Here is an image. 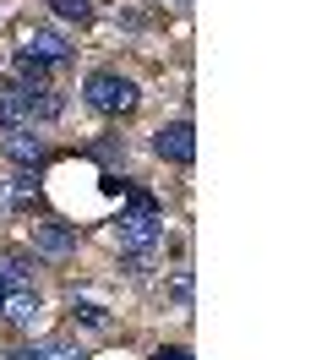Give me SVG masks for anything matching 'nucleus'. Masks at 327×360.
I'll return each instance as SVG.
<instances>
[{"instance_id":"nucleus-5","label":"nucleus","mask_w":327,"mask_h":360,"mask_svg":"<svg viewBox=\"0 0 327 360\" xmlns=\"http://www.w3.org/2000/svg\"><path fill=\"white\" fill-rule=\"evenodd\" d=\"M39 290H33V284H11V290L0 295V316H6V322H11V328H33V322H39Z\"/></svg>"},{"instance_id":"nucleus-13","label":"nucleus","mask_w":327,"mask_h":360,"mask_svg":"<svg viewBox=\"0 0 327 360\" xmlns=\"http://www.w3.org/2000/svg\"><path fill=\"white\" fill-rule=\"evenodd\" d=\"M55 6V17H65V22H87V11H93V0H49Z\"/></svg>"},{"instance_id":"nucleus-1","label":"nucleus","mask_w":327,"mask_h":360,"mask_svg":"<svg viewBox=\"0 0 327 360\" xmlns=\"http://www.w3.org/2000/svg\"><path fill=\"white\" fill-rule=\"evenodd\" d=\"M82 93H87V104L98 115H126V110H136V82L131 77H120V71H93L82 82Z\"/></svg>"},{"instance_id":"nucleus-2","label":"nucleus","mask_w":327,"mask_h":360,"mask_svg":"<svg viewBox=\"0 0 327 360\" xmlns=\"http://www.w3.org/2000/svg\"><path fill=\"white\" fill-rule=\"evenodd\" d=\"M164 240V219L158 213H120V224H115V246L126 251V257H153Z\"/></svg>"},{"instance_id":"nucleus-4","label":"nucleus","mask_w":327,"mask_h":360,"mask_svg":"<svg viewBox=\"0 0 327 360\" xmlns=\"http://www.w3.org/2000/svg\"><path fill=\"white\" fill-rule=\"evenodd\" d=\"M11 98H17V110H22V120H27V126H33V120H55V115L65 110V98L55 88H33V82H17V88H11Z\"/></svg>"},{"instance_id":"nucleus-10","label":"nucleus","mask_w":327,"mask_h":360,"mask_svg":"<svg viewBox=\"0 0 327 360\" xmlns=\"http://www.w3.org/2000/svg\"><path fill=\"white\" fill-rule=\"evenodd\" d=\"M33 197H39V180H33V169H27V175L0 180V207H27Z\"/></svg>"},{"instance_id":"nucleus-8","label":"nucleus","mask_w":327,"mask_h":360,"mask_svg":"<svg viewBox=\"0 0 327 360\" xmlns=\"http://www.w3.org/2000/svg\"><path fill=\"white\" fill-rule=\"evenodd\" d=\"M11 360H82V349L65 344V338H44V344H22V349H11Z\"/></svg>"},{"instance_id":"nucleus-3","label":"nucleus","mask_w":327,"mask_h":360,"mask_svg":"<svg viewBox=\"0 0 327 360\" xmlns=\"http://www.w3.org/2000/svg\"><path fill=\"white\" fill-rule=\"evenodd\" d=\"M153 153L164 158V164H191V158H196L191 120H169V126H158V131H153Z\"/></svg>"},{"instance_id":"nucleus-16","label":"nucleus","mask_w":327,"mask_h":360,"mask_svg":"<svg viewBox=\"0 0 327 360\" xmlns=\"http://www.w3.org/2000/svg\"><path fill=\"white\" fill-rule=\"evenodd\" d=\"M0 295H6V278H0Z\"/></svg>"},{"instance_id":"nucleus-11","label":"nucleus","mask_w":327,"mask_h":360,"mask_svg":"<svg viewBox=\"0 0 327 360\" xmlns=\"http://www.w3.org/2000/svg\"><path fill=\"white\" fill-rule=\"evenodd\" d=\"M191 295H196V278H191V268H174V273H169V300L180 306V311H191Z\"/></svg>"},{"instance_id":"nucleus-15","label":"nucleus","mask_w":327,"mask_h":360,"mask_svg":"<svg viewBox=\"0 0 327 360\" xmlns=\"http://www.w3.org/2000/svg\"><path fill=\"white\" fill-rule=\"evenodd\" d=\"M158 360H196L191 349H180V344H174V349H158Z\"/></svg>"},{"instance_id":"nucleus-6","label":"nucleus","mask_w":327,"mask_h":360,"mask_svg":"<svg viewBox=\"0 0 327 360\" xmlns=\"http://www.w3.org/2000/svg\"><path fill=\"white\" fill-rule=\"evenodd\" d=\"M0 148H6V158L22 164V169H39V164H44V136H33V126L6 131V136H0Z\"/></svg>"},{"instance_id":"nucleus-9","label":"nucleus","mask_w":327,"mask_h":360,"mask_svg":"<svg viewBox=\"0 0 327 360\" xmlns=\"http://www.w3.org/2000/svg\"><path fill=\"white\" fill-rule=\"evenodd\" d=\"M33 246H39L44 257H71V251H77V235L65 224H39L33 229Z\"/></svg>"},{"instance_id":"nucleus-14","label":"nucleus","mask_w":327,"mask_h":360,"mask_svg":"<svg viewBox=\"0 0 327 360\" xmlns=\"http://www.w3.org/2000/svg\"><path fill=\"white\" fill-rule=\"evenodd\" d=\"M77 316H82L87 328H109V311L98 306V300H77Z\"/></svg>"},{"instance_id":"nucleus-7","label":"nucleus","mask_w":327,"mask_h":360,"mask_svg":"<svg viewBox=\"0 0 327 360\" xmlns=\"http://www.w3.org/2000/svg\"><path fill=\"white\" fill-rule=\"evenodd\" d=\"M22 49H27L33 60H44V66H60L65 55H71V44H65V33H55V27H33V33L22 39Z\"/></svg>"},{"instance_id":"nucleus-12","label":"nucleus","mask_w":327,"mask_h":360,"mask_svg":"<svg viewBox=\"0 0 327 360\" xmlns=\"http://www.w3.org/2000/svg\"><path fill=\"white\" fill-rule=\"evenodd\" d=\"M11 66H17V77H22V82H33V88L44 82V60H33L27 49H17V60H11Z\"/></svg>"}]
</instances>
